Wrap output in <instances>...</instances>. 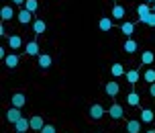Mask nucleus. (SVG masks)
<instances>
[{"mask_svg":"<svg viewBox=\"0 0 155 133\" xmlns=\"http://www.w3.org/2000/svg\"><path fill=\"white\" fill-rule=\"evenodd\" d=\"M15 129H16V133H27L29 129H31V119L21 117V119L15 123Z\"/></svg>","mask_w":155,"mask_h":133,"instance_id":"f257e3e1","label":"nucleus"},{"mask_svg":"<svg viewBox=\"0 0 155 133\" xmlns=\"http://www.w3.org/2000/svg\"><path fill=\"white\" fill-rule=\"evenodd\" d=\"M21 117H23V115H21V109H18V107H10V109L6 111V121L12 123V125H15Z\"/></svg>","mask_w":155,"mask_h":133,"instance_id":"f03ea898","label":"nucleus"},{"mask_svg":"<svg viewBox=\"0 0 155 133\" xmlns=\"http://www.w3.org/2000/svg\"><path fill=\"white\" fill-rule=\"evenodd\" d=\"M16 19H18V23H21V25H29V23H33V12H31V10H27V8H23V10L16 15Z\"/></svg>","mask_w":155,"mask_h":133,"instance_id":"7ed1b4c3","label":"nucleus"},{"mask_svg":"<svg viewBox=\"0 0 155 133\" xmlns=\"http://www.w3.org/2000/svg\"><path fill=\"white\" fill-rule=\"evenodd\" d=\"M108 115H110V119L118 121V119H123L124 111H123V107H120V104H112V107L108 109Z\"/></svg>","mask_w":155,"mask_h":133,"instance_id":"20e7f679","label":"nucleus"},{"mask_svg":"<svg viewBox=\"0 0 155 133\" xmlns=\"http://www.w3.org/2000/svg\"><path fill=\"white\" fill-rule=\"evenodd\" d=\"M106 94H108L110 98H114L116 94L120 92V86H118V82H106V86H104Z\"/></svg>","mask_w":155,"mask_h":133,"instance_id":"39448f33","label":"nucleus"},{"mask_svg":"<svg viewBox=\"0 0 155 133\" xmlns=\"http://www.w3.org/2000/svg\"><path fill=\"white\" fill-rule=\"evenodd\" d=\"M90 117H92L94 121H98V119L104 117V109H102V104H92V107H90Z\"/></svg>","mask_w":155,"mask_h":133,"instance_id":"423d86ee","label":"nucleus"},{"mask_svg":"<svg viewBox=\"0 0 155 133\" xmlns=\"http://www.w3.org/2000/svg\"><path fill=\"white\" fill-rule=\"evenodd\" d=\"M127 131L129 133H141V119H131V121H127Z\"/></svg>","mask_w":155,"mask_h":133,"instance_id":"0eeeda50","label":"nucleus"},{"mask_svg":"<svg viewBox=\"0 0 155 133\" xmlns=\"http://www.w3.org/2000/svg\"><path fill=\"white\" fill-rule=\"evenodd\" d=\"M43 127H45V121H43V117H39V115L31 117V129H33V131H41Z\"/></svg>","mask_w":155,"mask_h":133,"instance_id":"6e6552de","label":"nucleus"},{"mask_svg":"<svg viewBox=\"0 0 155 133\" xmlns=\"http://www.w3.org/2000/svg\"><path fill=\"white\" fill-rule=\"evenodd\" d=\"M37 60H39V66L43 68V70H47V68H51V55H47V53H39L37 55Z\"/></svg>","mask_w":155,"mask_h":133,"instance_id":"1a4fd4ad","label":"nucleus"},{"mask_svg":"<svg viewBox=\"0 0 155 133\" xmlns=\"http://www.w3.org/2000/svg\"><path fill=\"white\" fill-rule=\"evenodd\" d=\"M45 21H41V19H35L33 21V31H35V35H43L45 33Z\"/></svg>","mask_w":155,"mask_h":133,"instance_id":"9d476101","label":"nucleus"},{"mask_svg":"<svg viewBox=\"0 0 155 133\" xmlns=\"http://www.w3.org/2000/svg\"><path fill=\"white\" fill-rule=\"evenodd\" d=\"M155 121V113L151 109H143L141 111V123H151Z\"/></svg>","mask_w":155,"mask_h":133,"instance_id":"9b49d317","label":"nucleus"},{"mask_svg":"<svg viewBox=\"0 0 155 133\" xmlns=\"http://www.w3.org/2000/svg\"><path fill=\"white\" fill-rule=\"evenodd\" d=\"M4 63H6V68H10V70H15L16 66H18V55L16 53H10L4 57Z\"/></svg>","mask_w":155,"mask_h":133,"instance_id":"f8f14e48","label":"nucleus"},{"mask_svg":"<svg viewBox=\"0 0 155 133\" xmlns=\"http://www.w3.org/2000/svg\"><path fill=\"white\" fill-rule=\"evenodd\" d=\"M153 62H155L153 51H143V53H141V63H143V66H151Z\"/></svg>","mask_w":155,"mask_h":133,"instance_id":"ddd939ff","label":"nucleus"},{"mask_svg":"<svg viewBox=\"0 0 155 133\" xmlns=\"http://www.w3.org/2000/svg\"><path fill=\"white\" fill-rule=\"evenodd\" d=\"M25 51H27V55H39V43L37 41H29Z\"/></svg>","mask_w":155,"mask_h":133,"instance_id":"4468645a","label":"nucleus"},{"mask_svg":"<svg viewBox=\"0 0 155 133\" xmlns=\"http://www.w3.org/2000/svg\"><path fill=\"white\" fill-rule=\"evenodd\" d=\"M110 74H112L114 78H118V76H124L127 72H124L123 63H112V66H110Z\"/></svg>","mask_w":155,"mask_h":133,"instance_id":"2eb2a0df","label":"nucleus"},{"mask_svg":"<svg viewBox=\"0 0 155 133\" xmlns=\"http://www.w3.org/2000/svg\"><path fill=\"white\" fill-rule=\"evenodd\" d=\"M124 76H127V82H129V84H137L141 74H139V70H129Z\"/></svg>","mask_w":155,"mask_h":133,"instance_id":"dca6fc26","label":"nucleus"},{"mask_svg":"<svg viewBox=\"0 0 155 133\" xmlns=\"http://www.w3.org/2000/svg\"><path fill=\"white\" fill-rule=\"evenodd\" d=\"M21 45H23V39H21L18 35H10V37H8V47H10V49H18Z\"/></svg>","mask_w":155,"mask_h":133,"instance_id":"f3484780","label":"nucleus"},{"mask_svg":"<svg viewBox=\"0 0 155 133\" xmlns=\"http://www.w3.org/2000/svg\"><path fill=\"white\" fill-rule=\"evenodd\" d=\"M141 102V96L137 92H129L127 94V104H131V107H139Z\"/></svg>","mask_w":155,"mask_h":133,"instance_id":"a211bd4d","label":"nucleus"},{"mask_svg":"<svg viewBox=\"0 0 155 133\" xmlns=\"http://www.w3.org/2000/svg\"><path fill=\"white\" fill-rule=\"evenodd\" d=\"M25 102H27V98H25V94H21V92H16V94H12V107H25Z\"/></svg>","mask_w":155,"mask_h":133,"instance_id":"6ab92c4d","label":"nucleus"},{"mask_svg":"<svg viewBox=\"0 0 155 133\" xmlns=\"http://www.w3.org/2000/svg\"><path fill=\"white\" fill-rule=\"evenodd\" d=\"M120 31H123L124 35H127V37H131L133 33H135V25H133L131 21H124V23L120 25Z\"/></svg>","mask_w":155,"mask_h":133,"instance_id":"aec40b11","label":"nucleus"},{"mask_svg":"<svg viewBox=\"0 0 155 133\" xmlns=\"http://www.w3.org/2000/svg\"><path fill=\"white\" fill-rule=\"evenodd\" d=\"M137 15H139V21H141V19H145V16H149V15H151L149 4H139V6H137Z\"/></svg>","mask_w":155,"mask_h":133,"instance_id":"412c9836","label":"nucleus"},{"mask_svg":"<svg viewBox=\"0 0 155 133\" xmlns=\"http://www.w3.org/2000/svg\"><path fill=\"white\" fill-rule=\"evenodd\" d=\"M98 27H100V31H110V29H112V19H108V16H102L100 23H98Z\"/></svg>","mask_w":155,"mask_h":133,"instance_id":"4be33fe9","label":"nucleus"},{"mask_svg":"<svg viewBox=\"0 0 155 133\" xmlns=\"http://www.w3.org/2000/svg\"><path fill=\"white\" fill-rule=\"evenodd\" d=\"M0 16H2V21H10V19H12V16H16V15L12 12V6H2Z\"/></svg>","mask_w":155,"mask_h":133,"instance_id":"5701e85b","label":"nucleus"},{"mask_svg":"<svg viewBox=\"0 0 155 133\" xmlns=\"http://www.w3.org/2000/svg\"><path fill=\"white\" fill-rule=\"evenodd\" d=\"M127 53H135L137 51V41H133V39H127L124 41V47H123Z\"/></svg>","mask_w":155,"mask_h":133,"instance_id":"b1692460","label":"nucleus"},{"mask_svg":"<svg viewBox=\"0 0 155 133\" xmlns=\"http://www.w3.org/2000/svg\"><path fill=\"white\" fill-rule=\"evenodd\" d=\"M112 19H118V21L124 19V8L120 6V4H116V6L112 8Z\"/></svg>","mask_w":155,"mask_h":133,"instance_id":"393cba45","label":"nucleus"},{"mask_svg":"<svg viewBox=\"0 0 155 133\" xmlns=\"http://www.w3.org/2000/svg\"><path fill=\"white\" fill-rule=\"evenodd\" d=\"M25 8H27V10H31L33 15H35V12H37V8H39V2H37V0H27V2H25Z\"/></svg>","mask_w":155,"mask_h":133,"instance_id":"a878e982","label":"nucleus"},{"mask_svg":"<svg viewBox=\"0 0 155 133\" xmlns=\"http://www.w3.org/2000/svg\"><path fill=\"white\" fill-rule=\"evenodd\" d=\"M143 80H145V82H149V84H153V82H155V70H151V68H149V70L143 74Z\"/></svg>","mask_w":155,"mask_h":133,"instance_id":"bb28decb","label":"nucleus"},{"mask_svg":"<svg viewBox=\"0 0 155 133\" xmlns=\"http://www.w3.org/2000/svg\"><path fill=\"white\" fill-rule=\"evenodd\" d=\"M141 23L149 25V27H155V12H151V15L145 16V19H141Z\"/></svg>","mask_w":155,"mask_h":133,"instance_id":"cd10ccee","label":"nucleus"},{"mask_svg":"<svg viewBox=\"0 0 155 133\" xmlns=\"http://www.w3.org/2000/svg\"><path fill=\"white\" fill-rule=\"evenodd\" d=\"M41 133H55V127L53 125H45L43 129H41Z\"/></svg>","mask_w":155,"mask_h":133,"instance_id":"c85d7f7f","label":"nucleus"},{"mask_svg":"<svg viewBox=\"0 0 155 133\" xmlns=\"http://www.w3.org/2000/svg\"><path fill=\"white\" fill-rule=\"evenodd\" d=\"M149 94L155 98V82H153V84H149Z\"/></svg>","mask_w":155,"mask_h":133,"instance_id":"c756f323","label":"nucleus"},{"mask_svg":"<svg viewBox=\"0 0 155 133\" xmlns=\"http://www.w3.org/2000/svg\"><path fill=\"white\" fill-rule=\"evenodd\" d=\"M27 0H12V4H25Z\"/></svg>","mask_w":155,"mask_h":133,"instance_id":"7c9ffc66","label":"nucleus"},{"mask_svg":"<svg viewBox=\"0 0 155 133\" xmlns=\"http://www.w3.org/2000/svg\"><path fill=\"white\" fill-rule=\"evenodd\" d=\"M145 133H155V129H149V131H145Z\"/></svg>","mask_w":155,"mask_h":133,"instance_id":"2f4dec72","label":"nucleus"},{"mask_svg":"<svg viewBox=\"0 0 155 133\" xmlns=\"http://www.w3.org/2000/svg\"><path fill=\"white\" fill-rule=\"evenodd\" d=\"M153 12H155V4H153Z\"/></svg>","mask_w":155,"mask_h":133,"instance_id":"473e14b6","label":"nucleus"},{"mask_svg":"<svg viewBox=\"0 0 155 133\" xmlns=\"http://www.w3.org/2000/svg\"><path fill=\"white\" fill-rule=\"evenodd\" d=\"M149 2H155V0H149Z\"/></svg>","mask_w":155,"mask_h":133,"instance_id":"72a5a7b5","label":"nucleus"}]
</instances>
